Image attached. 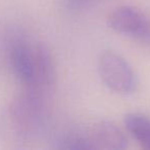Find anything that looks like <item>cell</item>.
I'll list each match as a JSON object with an SVG mask.
<instances>
[{
  "mask_svg": "<svg viewBox=\"0 0 150 150\" xmlns=\"http://www.w3.org/2000/svg\"><path fill=\"white\" fill-rule=\"evenodd\" d=\"M9 64L13 75L23 84L24 90L31 88L34 80L33 45L23 40L13 42L9 50Z\"/></svg>",
  "mask_w": 150,
  "mask_h": 150,
  "instance_id": "5b68a950",
  "label": "cell"
},
{
  "mask_svg": "<svg viewBox=\"0 0 150 150\" xmlns=\"http://www.w3.org/2000/svg\"><path fill=\"white\" fill-rule=\"evenodd\" d=\"M123 123L129 135L143 148L150 150V117L142 113H129Z\"/></svg>",
  "mask_w": 150,
  "mask_h": 150,
  "instance_id": "52a82bcc",
  "label": "cell"
},
{
  "mask_svg": "<svg viewBox=\"0 0 150 150\" xmlns=\"http://www.w3.org/2000/svg\"><path fill=\"white\" fill-rule=\"evenodd\" d=\"M43 125V97L28 90L0 109V146L20 148L31 142Z\"/></svg>",
  "mask_w": 150,
  "mask_h": 150,
  "instance_id": "6da1fadb",
  "label": "cell"
},
{
  "mask_svg": "<svg viewBox=\"0 0 150 150\" xmlns=\"http://www.w3.org/2000/svg\"><path fill=\"white\" fill-rule=\"evenodd\" d=\"M107 24L116 33L150 47V19L140 9L129 5L117 7L109 15Z\"/></svg>",
  "mask_w": 150,
  "mask_h": 150,
  "instance_id": "3957f363",
  "label": "cell"
},
{
  "mask_svg": "<svg viewBox=\"0 0 150 150\" xmlns=\"http://www.w3.org/2000/svg\"><path fill=\"white\" fill-rule=\"evenodd\" d=\"M57 148L71 150H92L94 146L91 141L90 135H83L80 133H72L63 136L58 142Z\"/></svg>",
  "mask_w": 150,
  "mask_h": 150,
  "instance_id": "ba28073f",
  "label": "cell"
},
{
  "mask_svg": "<svg viewBox=\"0 0 150 150\" xmlns=\"http://www.w3.org/2000/svg\"><path fill=\"white\" fill-rule=\"evenodd\" d=\"M34 50V80L31 91L43 97L56 82V65L50 50L44 43H36Z\"/></svg>",
  "mask_w": 150,
  "mask_h": 150,
  "instance_id": "277c9868",
  "label": "cell"
},
{
  "mask_svg": "<svg viewBox=\"0 0 150 150\" xmlns=\"http://www.w3.org/2000/svg\"><path fill=\"white\" fill-rule=\"evenodd\" d=\"M101 80L110 91L120 95L132 94L136 90L137 80L129 64L114 52H104L98 61Z\"/></svg>",
  "mask_w": 150,
  "mask_h": 150,
  "instance_id": "7a4b0ae2",
  "label": "cell"
},
{
  "mask_svg": "<svg viewBox=\"0 0 150 150\" xmlns=\"http://www.w3.org/2000/svg\"><path fill=\"white\" fill-rule=\"evenodd\" d=\"M94 149L121 150L127 145V138L120 129L110 120H101L88 134Z\"/></svg>",
  "mask_w": 150,
  "mask_h": 150,
  "instance_id": "8992f818",
  "label": "cell"
},
{
  "mask_svg": "<svg viewBox=\"0 0 150 150\" xmlns=\"http://www.w3.org/2000/svg\"><path fill=\"white\" fill-rule=\"evenodd\" d=\"M98 0H66L68 7L72 9H82L93 5Z\"/></svg>",
  "mask_w": 150,
  "mask_h": 150,
  "instance_id": "9c48e42d",
  "label": "cell"
}]
</instances>
